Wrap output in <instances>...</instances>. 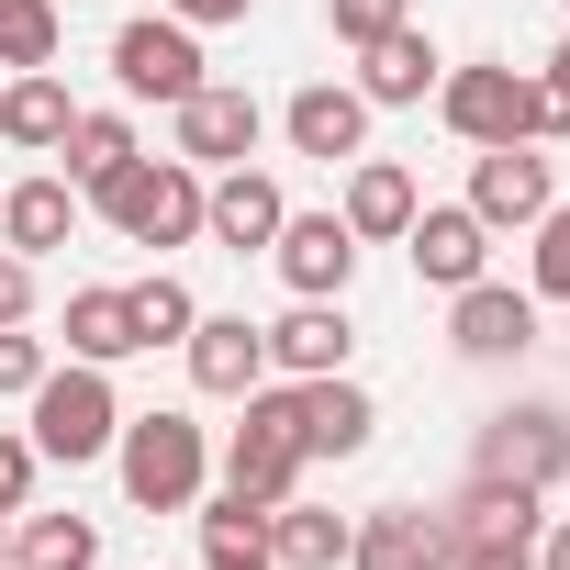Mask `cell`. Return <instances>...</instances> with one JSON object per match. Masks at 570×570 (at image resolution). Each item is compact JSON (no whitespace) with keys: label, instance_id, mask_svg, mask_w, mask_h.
I'll use <instances>...</instances> for the list:
<instances>
[{"label":"cell","instance_id":"1","mask_svg":"<svg viewBox=\"0 0 570 570\" xmlns=\"http://www.w3.org/2000/svg\"><path fill=\"white\" fill-rule=\"evenodd\" d=\"M436 124L459 146H548V135H570V90H548L537 68L481 57V68H448L436 79Z\"/></svg>","mask_w":570,"mask_h":570},{"label":"cell","instance_id":"2","mask_svg":"<svg viewBox=\"0 0 570 570\" xmlns=\"http://www.w3.org/2000/svg\"><path fill=\"white\" fill-rule=\"evenodd\" d=\"M90 213L124 235V246H202V168L190 157H124L101 190H90Z\"/></svg>","mask_w":570,"mask_h":570},{"label":"cell","instance_id":"3","mask_svg":"<svg viewBox=\"0 0 570 570\" xmlns=\"http://www.w3.org/2000/svg\"><path fill=\"white\" fill-rule=\"evenodd\" d=\"M112 470H124V503L135 514H190L202 492H213V448H202V425L190 414H124V436H112Z\"/></svg>","mask_w":570,"mask_h":570},{"label":"cell","instance_id":"4","mask_svg":"<svg viewBox=\"0 0 570 570\" xmlns=\"http://www.w3.org/2000/svg\"><path fill=\"white\" fill-rule=\"evenodd\" d=\"M23 436H35V459H57V470H90V459H112V436H124V403H112V370H90V358H68V370H46L35 392H23Z\"/></svg>","mask_w":570,"mask_h":570},{"label":"cell","instance_id":"5","mask_svg":"<svg viewBox=\"0 0 570 570\" xmlns=\"http://www.w3.org/2000/svg\"><path fill=\"white\" fill-rule=\"evenodd\" d=\"M224 492H246L257 514L303 492V436H292V381H257V392H246V425L224 436Z\"/></svg>","mask_w":570,"mask_h":570},{"label":"cell","instance_id":"6","mask_svg":"<svg viewBox=\"0 0 570 570\" xmlns=\"http://www.w3.org/2000/svg\"><path fill=\"white\" fill-rule=\"evenodd\" d=\"M470 481H514V492H559L570 481V414L559 403H503L470 436Z\"/></svg>","mask_w":570,"mask_h":570},{"label":"cell","instance_id":"7","mask_svg":"<svg viewBox=\"0 0 570 570\" xmlns=\"http://www.w3.org/2000/svg\"><path fill=\"white\" fill-rule=\"evenodd\" d=\"M257 135H268V112H257L235 79H202V90L168 112V157H190L202 179H213V168H246V157H257Z\"/></svg>","mask_w":570,"mask_h":570},{"label":"cell","instance_id":"8","mask_svg":"<svg viewBox=\"0 0 570 570\" xmlns=\"http://www.w3.org/2000/svg\"><path fill=\"white\" fill-rule=\"evenodd\" d=\"M268 268L292 279V303H347V279H358V235H347V213H279Z\"/></svg>","mask_w":570,"mask_h":570},{"label":"cell","instance_id":"9","mask_svg":"<svg viewBox=\"0 0 570 570\" xmlns=\"http://www.w3.org/2000/svg\"><path fill=\"white\" fill-rule=\"evenodd\" d=\"M112 79H124V101H190L202 90V35L179 23V12H157V23H124L112 35Z\"/></svg>","mask_w":570,"mask_h":570},{"label":"cell","instance_id":"10","mask_svg":"<svg viewBox=\"0 0 570 570\" xmlns=\"http://www.w3.org/2000/svg\"><path fill=\"white\" fill-rule=\"evenodd\" d=\"M448 347L470 370H503L537 347V292H514V279H470V292H448Z\"/></svg>","mask_w":570,"mask_h":570},{"label":"cell","instance_id":"11","mask_svg":"<svg viewBox=\"0 0 570 570\" xmlns=\"http://www.w3.org/2000/svg\"><path fill=\"white\" fill-rule=\"evenodd\" d=\"M403 257H414V279H425V292H470V279L492 268V224H481L470 202H414Z\"/></svg>","mask_w":570,"mask_h":570},{"label":"cell","instance_id":"12","mask_svg":"<svg viewBox=\"0 0 570 570\" xmlns=\"http://www.w3.org/2000/svg\"><path fill=\"white\" fill-rule=\"evenodd\" d=\"M436 79H448V57H436V35L425 23H392V35H370L358 46V101L370 112H414V101H436Z\"/></svg>","mask_w":570,"mask_h":570},{"label":"cell","instance_id":"13","mask_svg":"<svg viewBox=\"0 0 570 570\" xmlns=\"http://www.w3.org/2000/svg\"><path fill=\"white\" fill-rule=\"evenodd\" d=\"M548 202H559V179H548L537 146H470V213H481L492 235H525Z\"/></svg>","mask_w":570,"mask_h":570},{"label":"cell","instance_id":"14","mask_svg":"<svg viewBox=\"0 0 570 570\" xmlns=\"http://www.w3.org/2000/svg\"><path fill=\"white\" fill-rule=\"evenodd\" d=\"M179 358H190V392L246 403V392L268 381V325H246V314H202V325L179 336Z\"/></svg>","mask_w":570,"mask_h":570},{"label":"cell","instance_id":"15","mask_svg":"<svg viewBox=\"0 0 570 570\" xmlns=\"http://www.w3.org/2000/svg\"><path fill=\"white\" fill-rule=\"evenodd\" d=\"M279 135H292V157L347 168V157H370V101H358L347 79H314V90H292V101H279Z\"/></svg>","mask_w":570,"mask_h":570},{"label":"cell","instance_id":"16","mask_svg":"<svg viewBox=\"0 0 570 570\" xmlns=\"http://www.w3.org/2000/svg\"><path fill=\"white\" fill-rule=\"evenodd\" d=\"M279 213H292V202H279V179H268V168H213V179H202V235H213V246H235V257H268Z\"/></svg>","mask_w":570,"mask_h":570},{"label":"cell","instance_id":"17","mask_svg":"<svg viewBox=\"0 0 570 570\" xmlns=\"http://www.w3.org/2000/svg\"><path fill=\"white\" fill-rule=\"evenodd\" d=\"M370 425H381V403L336 370V381H292V436H303V470L314 459H358L370 448Z\"/></svg>","mask_w":570,"mask_h":570},{"label":"cell","instance_id":"18","mask_svg":"<svg viewBox=\"0 0 570 570\" xmlns=\"http://www.w3.org/2000/svg\"><path fill=\"white\" fill-rule=\"evenodd\" d=\"M448 514H425V503H381V514H358V537H347V570H448Z\"/></svg>","mask_w":570,"mask_h":570},{"label":"cell","instance_id":"19","mask_svg":"<svg viewBox=\"0 0 570 570\" xmlns=\"http://www.w3.org/2000/svg\"><path fill=\"white\" fill-rule=\"evenodd\" d=\"M358 358V325H347V303H292L268 325V370L279 381H336Z\"/></svg>","mask_w":570,"mask_h":570},{"label":"cell","instance_id":"20","mask_svg":"<svg viewBox=\"0 0 570 570\" xmlns=\"http://www.w3.org/2000/svg\"><path fill=\"white\" fill-rule=\"evenodd\" d=\"M79 235V190H68V168H35V179H12V190H0V246H12V257H57Z\"/></svg>","mask_w":570,"mask_h":570},{"label":"cell","instance_id":"21","mask_svg":"<svg viewBox=\"0 0 570 570\" xmlns=\"http://www.w3.org/2000/svg\"><path fill=\"white\" fill-rule=\"evenodd\" d=\"M414 202H425V190H414V168H403V157H347V202H336V213H347V235H358V246H403Z\"/></svg>","mask_w":570,"mask_h":570},{"label":"cell","instance_id":"22","mask_svg":"<svg viewBox=\"0 0 570 570\" xmlns=\"http://www.w3.org/2000/svg\"><path fill=\"white\" fill-rule=\"evenodd\" d=\"M68 124H79V101H68V79H57V68H12V79H0V146L57 157V146H68Z\"/></svg>","mask_w":570,"mask_h":570},{"label":"cell","instance_id":"23","mask_svg":"<svg viewBox=\"0 0 570 570\" xmlns=\"http://www.w3.org/2000/svg\"><path fill=\"white\" fill-rule=\"evenodd\" d=\"M0 559L12 570H101V525L90 514H12V537H0Z\"/></svg>","mask_w":570,"mask_h":570},{"label":"cell","instance_id":"24","mask_svg":"<svg viewBox=\"0 0 570 570\" xmlns=\"http://www.w3.org/2000/svg\"><path fill=\"white\" fill-rule=\"evenodd\" d=\"M347 537H358V525L325 514V503H303V492L268 503V559H279V570H347Z\"/></svg>","mask_w":570,"mask_h":570},{"label":"cell","instance_id":"25","mask_svg":"<svg viewBox=\"0 0 570 570\" xmlns=\"http://www.w3.org/2000/svg\"><path fill=\"white\" fill-rule=\"evenodd\" d=\"M68 358H90V370H124V358H146V336H135V303L112 292H68Z\"/></svg>","mask_w":570,"mask_h":570},{"label":"cell","instance_id":"26","mask_svg":"<svg viewBox=\"0 0 570 570\" xmlns=\"http://www.w3.org/2000/svg\"><path fill=\"white\" fill-rule=\"evenodd\" d=\"M57 157H68V190H79V202H90V190H101V179H112V168H124V157H146V146H135V124H124V112H79V124H68V146H57Z\"/></svg>","mask_w":570,"mask_h":570},{"label":"cell","instance_id":"27","mask_svg":"<svg viewBox=\"0 0 570 570\" xmlns=\"http://www.w3.org/2000/svg\"><path fill=\"white\" fill-rule=\"evenodd\" d=\"M68 23H57V0H0V68H57Z\"/></svg>","mask_w":570,"mask_h":570},{"label":"cell","instance_id":"28","mask_svg":"<svg viewBox=\"0 0 570 570\" xmlns=\"http://www.w3.org/2000/svg\"><path fill=\"white\" fill-rule=\"evenodd\" d=\"M124 303H135V336H146V347H179V336L202 325V303H190V279H168V268H157V279H135Z\"/></svg>","mask_w":570,"mask_h":570},{"label":"cell","instance_id":"29","mask_svg":"<svg viewBox=\"0 0 570 570\" xmlns=\"http://www.w3.org/2000/svg\"><path fill=\"white\" fill-rule=\"evenodd\" d=\"M525 292L537 303H570V202H548L525 224Z\"/></svg>","mask_w":570,"mask_h":570},{"label":"cell","instance_id":"30","mask_svg":"<svg viewBox=\"0 0 570 570\" xmlns=\"http://www.w3.org/2000/svg\"><path fill=\"white\" fill-rule=\"evenodd\" d=\"M392 23H414V0H325V35L358 57L370 35H392Z\"/></svg>","mask_w":570,"mask_h":570},{"label":"cell","instance_id":"31","mask_svg":"<svg viewBox=\"0 0 570 570\" xmlns=\"http://www.w3.org/2000/svg\"><path fill=\"white\" fill-rule=\"evenodd\" d=\"M57 358H46V336H23V325H0V403H23L35 381H46Z\"/></svg>","mask_w":570,"mask_h":570},{"label":"cell","instance_id":"32","mask_svg":"<svg viewBox=\"0 0 570 570\" xmlns=\"http://www.w3.org/2000/svg\"><path fill=\"white\" fill-rule=\"evenodd\" d=\"M35 470H46L35 436H0V514H23V503H35Z\"/></svg>","mask_w":570,"mask_h":570},{"label":"cell","instance_id":"33","mask_svg":"<svg viewBox=\"0 0 570 570\" xmlns=\"http://www.w3.org/2000/svg\"><path fill=\"white\" fill-rule=\"evenodd\" d=\"M0 325H35V257L0 246Z\"/></svg>","mask_w":570,"mask_h":570},{"label":"cell","instance_id":"34","mask_svg":"<svg viewBox=\"0 0 570 570\" xmlns=\"http://www.w3.org/2000/svg\"><path fill=\"white\" fill-rule=\"evenodd\" d=\"M157 12H179V23L202 35V23H246V12H257V0H157Z\"/></svg>","mask_w":570,"mask_h":570},{"label":"cell","instance_id":"35","mask_svg":"<svg viewBox=\"0 0 570 570\" xmlns=\"http://www.w3.org/2000/svg\"><path fill=\"white\" fill-rule=\"evenodd\" d=\"M202 570H279L268 537H235V548H202Z\"/></svg>","mask_w":570,"mask_h":570},{"label":"cell","instance_id":"36","mask_svg":"<svg viewBox=\"0 0 570 570\" xmlns=\"http://www.w3.org/2000/svg\"><path fill=\"white\" fill-rule=\"evenodd\" d=\"M537 570H570V514H559V525H537Z\"/></svg>","mask_w":570,"mask_h":570},{"label":"cell","instance_id":"37","mask_svg":"<svg viewBox=\"0 0 570 570\" xmlns=\"http://www.w3.org/2000/svg\"><path fill=\"white\" fill-rule=\"evenodd\" d=\"M548 90H570V35H559V57H548Z\"/></svg>","mask_w":570,"mask_h":570},{"label":"cell","instance_id":"38","mask_svg":"<svg viewBox=\"0 0 570 570\" xmlns=\"http://www.w3.org/2000/svg\"><path fill=\"white\" fill-rule=\"evenodd\" d=\"M0 537H12V514H0Z\"/></svg>","mask_w":570,"mask_h":570},{"label":"cell","instance_id":"39","mask_svg":"<svg viewBox=\"0 0 570 570\" xmlns=\"http://www.w3.org/2000/svg\"><path fill=\"white\" fill-rule=\"evenodd\" d=\"M559 12H570V0H559Z\"/></svg>","mask_w":570,"mask_h":570},{"label":"cell","instance_id":"40","mask_svg":"<svg viewBox=\"0 0 570 570\" xmlns=\"http://www.w3.org/2000/svg\"><path fill=\"white\" fill-rule=\"evenodd\" d=\"M0 570H12V559H0Z\"/></svg>","mask_w":570,"mask_h":570}]
</instances>
